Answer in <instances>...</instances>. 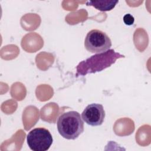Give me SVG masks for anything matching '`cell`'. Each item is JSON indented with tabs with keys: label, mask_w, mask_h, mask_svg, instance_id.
Instances as JSON below:
<instances>
[{
	"label": "cell",
	"mask_w": 151,
	"mask_h": 151,
	"mask_svg": "<svg viewBox=\"0 0 151 151\" xmlns=\"http://www.w3.org/2000/svg\"><path fill=\"white\" fill-rule=\"evenodd\" d=\"M81 116L83 120L87 124L92 126H100L103 123L105 111L101 104L91 103L84 109Z\"/></svg>",
	"instance_id": "cell-5"
},
{
	"label": "cell",
	"mask_w": 151,
	"mask_h": 151,
	"mask_svg": "<svg viewBox=\"0 0 151 151\" xmlns=\"http://www.w3.org/2000/svg\"><path fill=\"white\" fill-rule=\"evenodd\" d=\"M123 21L127 25H132L134 22V17L130 14H127L123 17Z\"/></svg>",
	"instance_id": "cell-7"
},
{
	"label": "cell",
	"mask_w": 151,
	"mask_h": 151,
	"mask_svg": "<svg viewBox=\"0 0 151 151\" xmlns=\"http://www.w3.org/2000/svg\"><path fill=\"white\" fill-rule=\"evenodd\" d=\"M118 1H90L86 2L87 6H93L96 9L101 11H109L113 9L116 5L118 3Z\"/></svg>",
	"instance_id": "cell-6"
},
{
	"label": "cell",
	"mask_w": 151,
	"mask_h": 151,
	"mask_svg": "<svg viewBox=\"0 0 151 151\" xmlns=\"http://www.w3.org/2000/svg\"><path fill=\"white\" fill-rule=\"evenodd\" d=\"M27 142L29 147L33 151H46L50 149L53 139L48 130L38 127L28 133Z\"/></svg>",
	"instance_id": "cell-4"
},
{
	"label": "cell",
	"mask_w": 151,
	"mask_h": 151,
	"mask_svg": "<svg viewBox=\"0 0 151 151\" xmlns=\"http://www.w3.org/2000/svg\"><path fill=\"white\" fill-rule=\"evenodd\" d=\"M84 46L91 53L99 54L109 50L111 46V41L104 32L99 29H92L86 37Z\"/></svg>",
	"instance_id": "cell-3"
},
{
	"label": "cell",
	"mask_w": 151,
	"mask_h": 151,
	"mask_svg": "<svg viewBox=\"0 0 151 151\" xmlns=\"http://www.w3.org/2000/svg\"><path fill=\"white\" fill-rule=\"evenodd\" d=\"M57 126L60 134L68 140L77 139L84 132V122L80 114L76 111H70L61 114Z\"/></svg>",
	"instance_id": "cell-2"
},
{
	"label": "cell",
	"mask_w": 151,
	"mask_h": 151,
	"mask_svg": "<svg viewBox=\"0 0 151 151\" xmlns=\"http://www.w3.org/2000/svg\"><path fill=\"white\" fill-rule=\"evenodd\" d=\"M124 56L116 52L113 49L96 54L81 61L77 66V76L101 71L114 64L118 58Z\"/></svg>",
	"instance_id": "cell-1"
}]
</instances>
